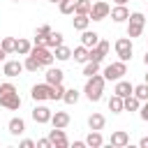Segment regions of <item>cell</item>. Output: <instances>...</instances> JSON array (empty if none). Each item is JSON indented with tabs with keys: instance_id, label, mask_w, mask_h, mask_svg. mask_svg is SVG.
<instances>
[{
	"instance_id": "obj_44",
	"label": "cell",
	"mask_w": 148,
	"mask_h": 148,
	"mask_svg": "<svg viewBox=\"0 0 148 148\" xmlns=\"http://www.w3.org/2000/svg\"><path fill=\"white\" fill-rule=\"evenodd\" d=\"M116 5H127V0H116Z\"/></svg>"
},
{
	"instance_id": "obj_30",
	"label": "cell",
	"mask_w": 148,
	"mask_h": 148,
	"mask_svg": "<svg viewBox=\"0 0 148 148\" xmlns=\"http://www.w3.org/2000/svg\"><path fill=\"white\" fill-rule=\"evenodd\" d=\"M53 58H58V60H69L72 58V49H67V46H56V56Z\"/></svg>"
},
{
	"instance_id": "obj_10",
	"label": "cell",
	"mask_w": 148,
	"mask_h": 148,
	"mask_svg": "<svg viewBox=\"0 0 148 148\" xmlns=\"http://www.w3.org/2000/svg\"><path fill=\"white\" fill-rule=\"evenodd\" d=\"M0 106H5V109H18L21 106L18 92L14 90V92H7V95H0Z\"/></svg>"
},
{
	"instance_id": "obj_41",
	"label": "cell",
	"mask_w": 148,
	"mask_h": 148,
	"mask_svg": "<svg viewBox=\"0 0 148 148\" xmlns=\"http://www.w3.org/2000/svg\"><path fill=\"white\" fill-rule=\"evenodd\" d=\"M141 118H143V120H148V99H146V104L141 106Z\"/></svg>"
},
{
	"instance_id": "obj_42",
	"label": "cell",
	"mask_w": 148,
	"mask_h": 148,
	"mask_svg": "<svg viewBox=\"0 0 148 148\" xmlns=\"http://www.w3.org/2000/svg\"><path fill=\"white\" fill-rule=\"evenodd\" d=\"M35 146V141H30V139H23L21 141V148H32Z\"/></svg>"
},
{
	"instance_id": "obj_23",
	"label": "cell",
	"mask_w": 148,
	"mask_h": 148,
	"mask_svg": "<svg viewBox=\"0 0 148 148\" xmlns=\"http://www.w3.org/2000/svg\"><path fill=\"white\" fill-rule=\"evenodd\" d=\"M104 123H106V120H104V116H102V113H92V116L88 118L90 130H102V127H104Z\"/></svg>"
},
{
	"instance_id": "obj_1",
	"label": "cell",
	"mask_w": 148,
	"mask_h": 148,
	"mask_svg": "<svg viewBox=\"0 0 148 148\" xmlns=\"http://www.w3.org/2000/svg\"><path fill=\"white\" fill-rule=\"evenodd\" d=\"M83 92H86V97H88L90 102H99V99H102V92H104V76H99V74L88 76Z\"/></svg>"
},
{
	"instance_id": "obj_37",
	"label": "cell",
	"mask_w": 148,
	"mask_h": 148,
	"mask_svg": "<svg viewBox=\"0 0 148 148\" xmlns=\"http://www.w3.org/2000/svg\"><path fill=\"white\" fill-rule=\"evenodd\" d=\"M16 88L12 83H0V95H7V92H14Z\"/></svg>"
},
{
	"instance_id": "obj_12",
	"label": "cell",
	"mask_w": 148,
	"mask_h": 148,
	"mask_svg": "<svg viewBox=\"0 0 148 148\" xmlns=\"http://www.w3.org/2000/svg\"><path fill=\"white\" fill-rule=\"evenodd\" d=\"M51 125L65 130V127L69 125V113H65V111H56V113H51Z\"/></svg>"
},
{
	"instance_id": "obj_27",
	"label": "cell",
	"mask_w": 148,
	"mask_h": 148,
	"mask_svg": "<svg viewBox=\"0 0 148 148\" xmlns=\"http://www.w3.org/2000/svg\"><path fill=\"white\" fill-rule=\"evenodd\" d=\"M90 7H92L90 0H76L74 2V12L76 14H90Z\"/></svg>"
},
{
	"instance_id": "obj_15",
	"label": "cell",
	"mask_w": 148,
	"mask_h": 148,
	"mask_svg": "<svg viewBox=\"0 0 148 148\" xmlns=\"http://www.w3.org/2000/svg\"><path fill=\"white\" fill-rule=\"evenodd\" d=\"M97 42H99V35H97V32H90V30L86 28V30H83V35H81V44H83L86 49H92Z\"/></svg>"
},
{
	"instance_id": "obj_6",
	"label": "cell",
	"mask_w": 148,
	"mask_h": 148,
	"mask_svg": "<svg viewBox=\"0 0 148 148\" xmlns=\"http://www.w3.org/2000/svg\"><path fill=\"white\" fill-rule=\"evenodd\" d=\"M109 53V42H97L92 49H88V60H95V62H102L104 60V56Z\"/></svg>"
},
{
	"instance_id": "obj_45",
	"label": "cell",
	"mask_w": 148,
	"mask_h": 148,
	"mask_svg": "<svg viewBox=\"0 0 148 148\" xmlns=\"http://www.w3.org/2000/svg\"><path fill=\"white\" fill-rule=\"evenodd\" d=\"M5 56H7V53H5L2 49H0V60H5Z\"/></svg>"
},
{
	"instance_id": "obj_3",
	"label": "cell",
	"mask_w": 148,
	"mask_h": 148,
	"mask_svg": "<svg viewBox=\"0 0 148 148\" xmlns=\"http://www.w3.org/2000/svg\"><path fill=\"white\" fill-rule=\"evenodd\" d=\"M143 23H146V18H143V14H141V12H134V14H130L127 37H139V35L143 32Z\"/></svg>"
},
{
	"instance_id": "obj_19",
	"label": "cell",
	"mask_w": 148,
	"mask_h": 148,
	"mask_svg": "<svg viewBox=\"0 0 148 148\" xmlns=\"http://www.w3.org/2000/svg\"><path fill=\"white\" fill-rule=\"evenodd\" d=\"M127 143H130V134L127 132L118 130V132L111 134V146H127Z\"/></svg>"
},
{
	"instance_id": "obj_9",
	"label": "cell",
	"mask_w": 148,
	"mask_h": 148,
	"mask_svg": "<svg viewBox=\"0 0 148 148\" xmlns=\"http://www.w3.org/2000/svg\"><path fill=\"white\" fill-rule=\"evenodd\" d=\"M49 139H51V146L53 148H67V136H65V132L60 127H53L49 132Z\"/></svg>"
},
{
	"instance_id": "obj_35",
	"label": "cell",
	"mask_w": 148,
	"mask_h": 148,
	"mask_svg": "<svg viewBox=\"0 0 148 148\" xmlns=\"http://www.w3.org/2000/svg\"><path fill=\"white\" fill-rule=\"evenodd\" d=\"M14 44H16V39H14V37H5V39H2V44H0V49H2L5 53H12V51H14Z\"/></svg>"
},
{
	"instance_id": "obj_20",
	"label": "cell",
	"mask_w": 148,
	"mask_h": 148,
	"mask_svg": "<svg viewBox=\"0 0 148 148\" xmlns=\"http://www.w3.org/2000/svg\"><path fill=\"white\" fill-rule=\"evenodd\" d=\"M60 44H62V35L51 30V32L46 35V44H44V46H46V49H56V46H60Z\"/></svg>"
},
{
	"instance_id": "obj_18",
	"label": "cell",
	"mask_w": 148,
	"mask_h": 148,
	"mask_svg": "<svg viewBox=\"0 0 148 148\" xmlns=\"http://www.w3.org/2000/svg\"><path fill=\"white\" fill-rule=\"evenodd\" d=\"M102 143H104V139H102L99 130H92V132L86 136V146H90V148H99Z\"/></svg>"
},
{
	"instance_id": "obj_47",
	"label": "cell",
	"mask_w": 148,
	"mask_h": 148,
	"mask_svg": "<svg viewBox=\"0 0 148 148\" xmlns=\"http://www.w3.org/2000/svg\"><path fill=\"white\" fill-rule=\"evenodd\" d=\"M49 2H53V5H56V2H60V0H49Z\"/></svg>"
},
{
	"instance_id": "obj_36",
	"label": "cell",
	"mask_w": 148,
	"mask_h": 148,
	"mask_svg": "<svg viewBox=\"0 0 148 148\" xmlns=\"http://www.w3.org/2000/svg\"><path fill=\"white\" fill-rule=\"evenodd\" d=\"M62 95H65V88H62V83H56V86H51V99H62Z\"/></svg>"
},
{
	"instance_id": "obj_8",
	"label": "cell",
	"mask_w": 148,
	"mask_h": 148,
	"mask_svg": "<svg viewBox=\"0 0 148 148\" xmlns=\"http://www.w3.org/2000/svg\"><path fill=\"white\" fill-rule=\"evenodd\" d=\"M30 56H35L42 65H51V62H53V53H51V49H46V46H35V49H30Z\"/></svg>"
},
{
	"instance_id": "obj_21",
	"label": "cell",
	"mask_w": 148,
	"mask_h": 148,
	"mask_svg": "<svg viewBox=\"0 0 148 148\" xmlns=\"http://www.w3.org/2000/svg\"><path fill=\"white\" fill-rule=\"evenodd\" d=\"M23 132H25V123L21 118H12L9 120V134L16 136V134H23Z\"/></svg>"
},
{
	"instance_id": "obj_48",
	"label": "cell",
	"mask_w": 148,
	"mask_h": 148,
	"mask_svg": "<svg viewBox=\"0 0 148 148\" xmlns=\"http://www.w3.org/2000/svg\"><path fill=\"white\" fill-rule=\"evenodd\" d=\"M14 2H18V0H14Z\"/></svg>"
},
{
	"instance_id": "obj_5",
	"label": "cell",
	"mask_w": 148,
	"mask_h": 148,
	"mask_svg": "<svg viewBox=\"0 0 148 148\" xmlns=\"http://www.w3.org/2000/svg\"><path fill=\"white\" fill-rule=\"evenodd\" d=\"M109 12H111V7L106 5V0H97V2L90 7V14H88V16H90L92 21H102V18L109 16Z\"/></svg>"
},
{
	"instance_id": "obj_33",
	"label": "cell",
	"mask_w": 148,
	"mask_h": 148,
	"mask_svg": "<svg viewBox=\"0 0 148 148\" xmlns=\"http://www.w3.org/2000/svg\"><path fill=\"white\" fill-rule=\"evenodd\" d=\"M97 72H99V62L88 60V62H86V67H83V74H86V76H92V74H97Z\"/></svg>"
},
{
	"instance_id": "obj_25",
	"label": "cell",
	"mask_w": 148,
	"mask_h": 148,
	"mask_svg": "<svg viewBox=\"0 0 148 148\" xmlns=\"http://www.w3.org/2000/svg\"><path fill=\"white\" fill-rule=\"evenodd\" d=\"M88 21H90V16L88 14H76V18H74V30H86L88 28Z\"/></svg>"
},
{
	"instance_id": "obj_2",
	"label": "cell",
	"mask_w": 148,
	"mask_h": 148,
	"mask_svg": "<svg viewBox=\"0 0 148 148\" xmlns=\"http://www.w3.org/2000/svg\"><path fill=\"white\" fill-rule=\"evenodd\" d=\"M123 74H127V65L123 60H118V62L106 65L102 76H104V81H118V79H123Z\"/></svg>"
},
{
	"instance_id": "obj_39",
	"label": "cell",
	"mask_w": 148,
	"mask_h": 148,
	"mask_svg": "<svg viewBox=\"0 0 148 148\" xmlns=\"http://www.w3.org/2000/svg\"><path fill=\"white\" fill-rule=\"evenodd\" d=\"M37 146H39V148H51V139H39Z\"/></svg>"
},
{
	"instance_id": "obj_13",
	"label": "cell",
	"mask_w": 148,
	"mask_h": 148,
	"mask_svg": "<svg viewBox=\"0 0 148 148\" xmlns=\"http://www.w3.org/2000/svg\"><path fill=\"white\" fill-rule=\"evenodd\" d=\"M23 72V65L18 62V60H9V62H5V67H2V74L5 76H18Z\"/></svg>"
},
{
	"instance_id": "obj_29",
	"label": "cell",
	"mask_w": 148,
	"mask_h": 148,
	"mask_svg": "<svg viewBox=\"0 0 148 148\" xmlns=\"http://www.w3.org/2000/svg\"><path fill=\"white\" fill-rule=\"evenodd\" d=\"M62 102H65V104H76V102H79V90H76V88H69V90H65V95H62Z\"/></svg>"
},
{
	"instance_id": "obj_31",
	"label": "cell",
	"mask_w": 148,
	"mask_h": 148,
	"mask_svg": "<svg viewBox=\"0 0 148 148\" xmlns=\"http://www.w3.org/2000/svg\"><path fill=\"white\" fill-rule=\"evenodd\" d=\"M23 67H25L28 72H37V69H39V67H44V65H42V62H39L35 56H28V60L23 62Z\"/></svg>"
},
{
	"instance_id": "obj_26",
	"label": "cell",
	"mask_w": 148,
	"mask_h": 148,
	"mask_svg": "<svg viewBox=\"0 0 148 148\" xmlns=\"http://www.w3.org/2000/svg\"><path fill=\"white\" fill-rule=\"evenodd\" d=\"M72 56H74V60L76 62H88V49L81 44V46H76L74 51H72Z\"/></svg>"
},
{
	"instance_id": "obj_38",
	"label": "cell",
	"mask_w": 148,
	"mask_h": 148,
	"mask_svg": "<svg viewBox=\"0 0 148 148\" xmlns=\"http://www.w3.org/2000/svg\"><path fill=\"white\" fill-rule=\"evenodd\" d=\"M46 44V35H37L35 37V46H44Z\"/></svg>"
},
{
	"instance_id": "obj_7",
	"label": "cell",
	"mask_w": 148,
	"mask_h": 148,
	"mask_svg": "<svg viewBox=\"0 0 148 148\" xmlns=\"http://www.w3.org/2000/svg\"><path fill=\"white\" fill-rule=\"evenodd\" d=\"M30 97H32L35 102L51 99V83H37V86H32V92H30Z\"/></svg>"
},
{
	"instance_id": "obj_43",
	"label": "cell",
	"mask_w": 148,
	"mask_h": 148,
	"mask_svg": "<svg viewBox=\"0 0 148 148\" xmlns=\"http://www.w3.org/2000/svg\"><path fill=\"white\" fill-rule=\"evenodd\" d=\"M141 148H148V136H143V139H141Z\"/></svg>"
},
{
	"instance_id": "obj_28",
	"label": "cell",
	"mask_w": 148,
	"mask_h": 148,
	"mask_svg": "<svg viewBox=\"0 0 148 148\" xmlns=\"http://www.w3.org/2000/svg\"><path fill=\"white\" fill-rule=\"evenodd\" d=\"M14 51H16V53H21V56H28V53H30V42H28V39H16Z\"/></svg>"
},
{
	"instance_id": "obj_22",
	"label": "cell",
	"mask_w": 148,
	"mask_h": 148,
	"mask_svg": "<svg viewBox=\"0 0 148 148\" xmlns=\"http://www.w3.org/2000/svg\"><path fill=\"white\" fill-rule=\"evenodd\" d=\"M141 106V99H136L134 95H127V97H123V109H127V111H136Z\"/></svg>"
},
{
	"instance_id": "obj_46",
	"label": "cell",
	"mask_w": 148,
	"mask_h": 148,
	"mask_svg": "<svg viewBox=\"0 0 148 148\" xmlns=\"http://www.w3.org/2000/svg\"><path fill=\"white\" fill-rule=\"evenodd\" d=\"M143 62H146V67H148V53H146V56H143Z\"/></svg>"
},
{
	"instance_id": "obj_32",
	"label": "cell",
	"mask_w": 148,
	"mask_h": 148,
	"mask_svg": "<svg viewBox=\"0 0 148 148\" xmlns=\"http://www.w3.org/2000/svg\"><path fill=\"white\" fill-rule=\"evenodd\" d=\"M109 109H111L113 113H120V111H123V97L113 95V97L109 99Z\"/></svg>"
},
{
	"instance_id": "obj_4",
	"label": "cell",
	"mask_w": 148,
	"mask_h": 148,
	"mask_svg": "<svg viewBox=\"0 0 148 148\" xmlns=\"http://www.w3.org/2000/svg\"><path fill=\"white\" fill-rule=\"evenodd\" d=\"M116 53H118V58H120L123 62L132 60V37H130V39H127V37L116 39Z\"/></svg>"
},
{
	"instance_id": "obj_24",
	"label": "cell",
	"mask_w": 148,
	"mask_h": 148,
	"mask_svg": "<svg viewBox=\"0 0 148 148\" xmlns=\"http://www.w3.org/2000/svg\"><path fill=\"white\" fill-rule=\"evenodd\" d=\"M132 95H134L136 99H141V102H146V99H148V83H139V86H134V90H132Z\"/></svg>"
},
{
	"instance_id": "obj_34",
	"label": "cell",
	"mask_w": 148,
	"mask_h": 148,
	"mask_svg": "<svg viewBox=\"0 0 148 148\" xmlns=\"http://www.w3.org/2000/svg\"><path fill=\"white\" fill-rule=\"evenodd\" d=\"M74 2H76V0H60L58 7H60L62 14H72V12H74Z\"/></svg>"
},
{
	"instance_id": "obj_11",
	"label": "cell",
	"mask_w": 148,
	"mask_h": 148,
	"mask_svg": "<svg viewBox=\"0 0 148 148\" xmlns=\"http://www.w3.org/2000/svg\"><path fill=\"white\" fill-rule=\"evenodd\" d=\"M32 120L39 123V125L49 123V120H51V109H49V106H35V111H32Z\"/></svg>"
},
{
	"instance_id": "obj_40",
	"label": "cell",
	"mask_w": 148,
	"mask_h": 148,
	"mask_svg": "<svg viewBox=\"0 0 148 148\" xmlns=\"http://www.w3.org/2000/svg\"><path fill=\"white\" fill-rule=\"evenodd\" d=\"M49 32H51L49 25H39V28H37V35H49Z\"/></svg>"
},
{
	"instance_id": "obj_17",
	"label": "cell",
	"mask_w": 148,
	"mask_h": 148,
	"mask_svg": "<svg viewBox=\"0 0 148 148\" xmlns=\"http://www.w3.org/2000/svg\"><path fill=\"white\" fill-rule=\"evenodd\" d=\"M62 69H58V67H51L49 72H46V83H51V86H56V83H62Z\"/></svg>"
},
{
	"instance_id": "obj_14",
	"label": "cell",
	"mask_w": 148,
	"mask_h": 148,
	"mask_svg": "<svg viewBox=\"0 0 148 148\" xmlns=\"http://www.w3.org/2000/svg\"><path fill=\"white\" fill-rule=\"evenodd\" d=\"M109 14H111V18H113L116 23H123V21H127V18H130V12H127V7H125V5H118V7H113Z\"/></svg>"
},
{
	"instance_id": "obj_16",
	"label": "cell",
	"mask_w": 148,
	"mask_h": 148,
	"mask_svg": "<svg viewBox=\"0 0 148 148\" xmlns=\"http://www.w3.org/2000/svg\"><path fill=\"white\" fill-rule=\"evenodd\" d=\"M132 90H134V86L130 83V81H123V79H118V83H116V95L118 97H127V95H132Z\"/></svg>"
}]
</instances>
